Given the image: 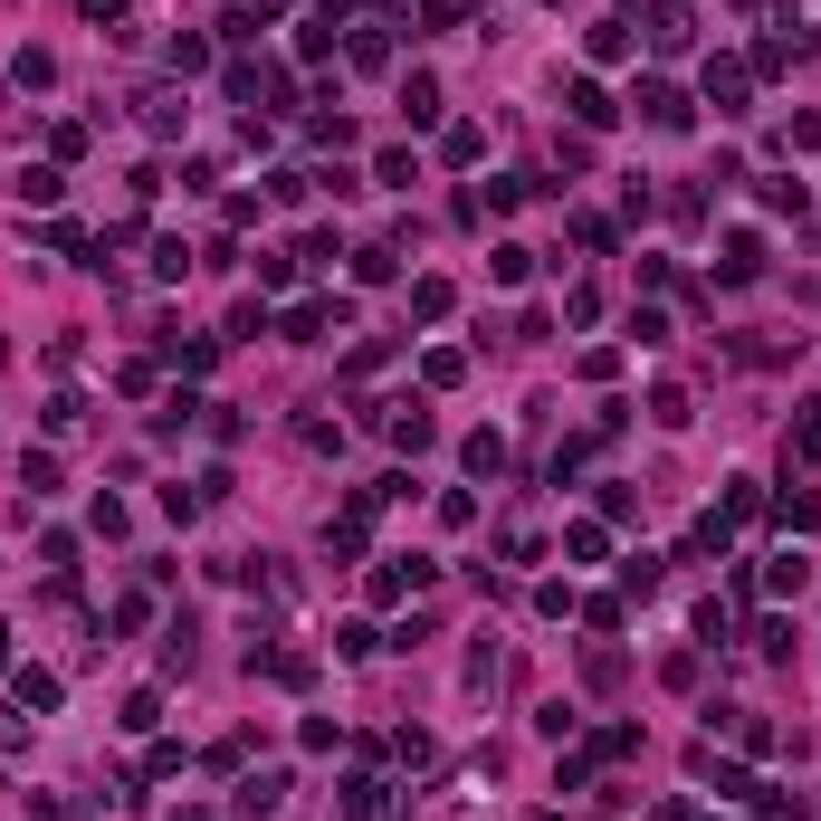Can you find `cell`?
<instances>
[{"label": "cell", "instance_id": "cell-8", "mask_svg": "<svg viewBox=\"0 0 821 821\" xmlns=\"http://www.w3.org/2000/svg\"><path fill=\"white\" fill-rule=\"evenodd\" d=\"M153 717H163V698H153V688H134V698H124V717H116V727H124V735H143V727H153Z\"/></svg>", "mask_w": 821, "mask_h": 821}, {"label": "cell", "instance_id": "cell-5", "mask_svg": "<svg viewBox=\"0 0 821 821\" xmlns=\"http://www.w3.org/2000/svg\"><path fill=\"white\" fill-rule=\"evenodd\" d=\"M401 106H411V124L440 116V77H401Z\"/></svg>", "mask_w": 821, "mask_h": 821}, {"label": "cell", "instance_id": "cell-7", "mask_svg": "<svg viewBox=\"0 0 821 821\" xmlns=\"http://www.w3.org/2000/svg\"><path fill=\"white\" fill-rule=\"evenodd\" d=\"M650 421H659V430L688 421V392H679V382H659V392H650Z\"/></svg>", "mask_w": 821, "mask_h": 821}, {"label": "cell", "instance_id": "cell-11", "mask_svg": "<svg viewBox=\"0 0 821 821\" xmlns=\"http://www.w3.org/2000/svg\"><path fill=\"white\" fill-rule=\"evenodd\" d=\"M411 316H449V278H421V287H411Z\"/></svg>", "mask_w": 821, "mask_h": 821}, {"label": "cell", "instance_id": "cell-6", "mask_svg": "<svg viewBox=\"0 0 821 821\" xmlns=\"http://www.w3.org/2000/svg\"><path fill=\"white\" fill-rule=\"evenodd\" d=\"M707 96H717V106H745V68H735V58H717V68H707Z\"/></svg>", "mask_w": 821, "mask_h": 821}, {"label": "cell", "instance_id": "cell-1", "mask_svg": "<svg viewBox=\"0 0 821 821\" xmlns=\"http://www.w3.org/2000/svg\"><path fill=\"white\" fill-rule=\"evenodd\" d=\"M631 106H640V116L659 124V134H679V124H688V96L669 87V77H640V96H631Z\"/></svg>", "mask_w": 821, "mask_h": 821}, {"label": "cell", "instance_id": "cell-2", "mask_svg": "<svg viewBox=\"0 0 821 821\" xmlns=\"http://www.w3.org/2000/svg\"><path fill=\"white\" fill-rule=\"evenodd\" d=\"M688 39H698V20H688L679 0H669V10H650V48H659V58H679Z\"/></svg>", "mask_w": 821, "mask_h": 821}, {"label": "cell", "instance_id": "cell-3", "mask_svg": "<svg viewBox=\"0 0 821 821\" xmlns=\"http://www.w3.org/2000/svg\"><path fill=\"white\" fill-rule=\"evenodd\" d=\"M278 802H287V774H259V783H239V802H230V812H239V821H268Z\"/></svg>", "mask_w": 821, "mask_h": 821}, {"label": "cell", "instance_id": "cell-9", "mask_svg": "<svg viewBox=\"0 0 821 821\" xmlns=\"http://www.w3.org/2000/svg\"><path fill=\"white\" fill-rule=\"evenodd\" d=\"M573 116H583V124H611V116H621V106H611V96H602V87H592V77H583V87H573Z\"/></svg>", "mask_w": 821, "mask_h": 821}, {"label": "cell", "instance_id": "cell-13", "mask_svg": "<svg viewBox=\"0 0 821 821\" xmlns=\"http://www.w3.org/2000/svg\"><path fill=\"white\" fill-rule=\"evenodd\" d=\"M87 20H96V29H116V20H124V0H87Z\"/></svg>", "mask_w": 821, "mask_h": 821}, {"label": "cell", "instance_id": "cell-10", "mask_svg": "<svg viewBox=\"0 0 821 821\" xmlns=\"http://www.w3.org/2000/svg\"><path fill=\"white\" fill-rule=\"evenodd\" d=\"M583 48H592V58H631V29H621V20H602Z\"/></svg>", "mask_w": 821, "mask_h": 821}, {"label": "cell", "instance_id": "cell-12", "mask_svg": "<svg viewBox=\"0 0 821 821\" xmlns=\"http://www.w3.org/2000/svg\"><path fill=\"white\" fill-rule=\"evenodd\" d=\"M793 449H802V459H812V469H821V401H812V411H802V421H793Z\"/></svg>", "mask_w": 821, "mask_h": 821}, {"label": "cell", "instance_id": "cell-14", "mask_svg": "<svg viewBox=\"0 0 821 821\" xmlns=\"http://www.w3.org/2000/svg\"><path fill=\"white\" fill-rule=\"evenodd\" d=\"M0 659H10V631H0Z\"/></svg>", "mask_w": 821, "mask_h": 821}, {"label": "cell", "instance_id": "cell-4", "mask_svg": "<svg viewBox=\"0 0 821 821\" xmlns=\"http://www.w3.org/2000/svg\"><path fill=\"white\" fill-rule=\"evenodd\" d=\"M382 430H392L401 449H430V411H421V401H392V411H382Z\"/></svg>", "mask_w": 821, "mask_h": 821}]
</instances>
